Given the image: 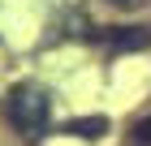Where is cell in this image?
I'll list each match as a JSON object with an SVG mask.
<instances>
[{
  "instance_id": "cell-1",
  "label": "cell",
  "mask_w": 151,
  "mask_h": 146,
  "mask_svg": "<svg viewBox=\"0 0 151 146\" xmlns=\"http://www.w3.org/2000/svg\"><path fill=\"white\" fill-rule=\"evenodd\" d=\"M4 120L26 142H39L47 133V125H52V95L39 82H13L9 95H4Z\"/></svg>"
},
{
  "instance_id": "cell-2",
  "label": "cell",
  "mask_w": 151,
  "mask_h": 146,
  "mask_svg": "<svg viewBox=\"0 0 151 146\" xmlns=\"http://www.w3.org/2000/svg\"><path fill=\"white\" fill-rule=\"evenodd\" d=\"M95 43H108L112 52H142L151 47V30L142 26H104V30H91Z\"/></svg>"
},
{
  "instance_id": "cell-3",
  "label": "cell",
  "mask_w": 151,
  "mask_h": 146,
  "mask_svg": "<svg viewBox=\"0 0 151 146\" xmlns=\"http://www.w3.org/2000/svg\"><path fill=\"white\" fill-rule=\"evenodd\" d=\"M65 133L82 137V142H99L108 133V120L104 116H73V120H65Z\"/></svg>"
},
{
  "instance_id": "cell-4",
  "label": "cell",
  "mask_w": 151,
  "mask_h": 146,
  "mask_svg": "<svg viewBox=\"0 0 151 146\" xmlns=\"http://www.w3.org/2000/svg\"><path fill=\"white\" fill-rule=\"evenodd\" d=\"M129 137H134V146H151V116H142V120L129 129Z\"/></svg>"
},
{
  "instance_id": "cell-5",
  "label": "cell",
  "mask_w": 151,
  "mask_h": 146,
  "mask_svg": "<svg viewBox=\"0 0 151 146\" xmlns=\"http://www.w3.org/2000/svg\"><path fill=\"white\" fill-rule=\"evenodd\" d=\"M112 4H138V0H112Z\"/></svg>"
}]
</instances>
